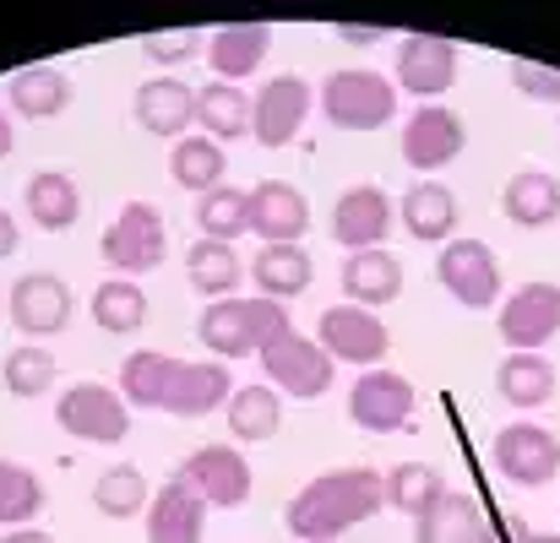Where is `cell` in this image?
Instances as JSON below:
<instances>
[{
	"instance_id": "cell-48",
	"label": "cell",
	"mask_w": 560,
	"mask_h": 543,
	"mask_svg": "<svg viewBox=\"0 0 560 543\" xmlns=\"http://www.w3.org/2000/svg\"><path fill=\"white\" fill-rule=\"evenodd\" d=\"M534 543H560V539H534Z\"/></svg>"
},
{
	"instance_id": "cell-23",
	"label": "cell",
	"mask_w": 560,
	"mask_h": 543,
	"mask_svg": "<svg viewBox=\"0 0 560 543\" xmlns=\"http://www.w3.org/2000/svg\"><path fill=\"white\" fill-rule=\"evenodd\" d=\"M343 294H349V305H360V310L392 305V299L402 294V267H397V256H392V250H354V256L343 261Z\"/></svg>"
},
{
	"instance_id": "cell-10",
	"label": "cell",
	"mask_w": 560,
	"mask_h": 543,
	"mask_svg": "<svg viewBox=\"0 0 560 543\" xmlns=\"http://www.w3.org/2000/svg\"><path fill=\"white\" fill-rule=\"evenodd\" d=\"M305 120H311V82L305 76L283 71L250 98V137L261 147H289Z\"/></svg>"
},
{
	"instance_id": "cell-43",
	"label": "cell",
	"mask_w": 560,
	"mask_h": 543,
	"mask_svg": "<svg viewBox=\"0 0 560 543\" xmlns=\"http://www.w3.org/2000/svg\"><path fill=\"white\" fill-rule=\"evenodd\" d=\"M142 55L159 60V66H180L196 55V27H164V33H148L142 38Z\"/></svg>"
},
{
	"instance_id": "cell-30",
	"label": "cell",
	"mask_w": 560,
	"mask_h": 543,
	"mask_svg": "<svg viewBox=\"0 0 560 543\" xmlns=\"http://www.w3.org/2000/svg\"><path fill=\"white\" fill-rule=\"evenodd\" d=\"M11 104L22 120H55L71 104V76L55 66H27L11 76Z\"/></svg>"
},
{
	"instance_id": "cell-12",
	"label": "cell",
	"mask_w": 560,
	"mask_h": 543,
	"mask_svg": "<svg viewBox=\"0 0 560 543\" xmlns=\"http://www.w3.org/2000/svg\"><path fill=\"white\" fill-rule=\"evenodd\" d=\"M413 386L397 375V369H365L349 391V418L371 435H392V429H408L413 418Z\"/></svg>"
},
{
	"instance_id": "cell-45",
	"label": "cell",
	"mask_w": 560,
	"mask_h": 543,
	"mask_svg": "<svg viewBox=\"0 0 560 543\" xmlns=\"http://www.w3.org/2000/svg\"><path fill=\"white\" fill-rule=\"evenodd\" d=\"M11 250H16V217H11V212H0V261H5Z\"/></svg>"
},
{
	"instance_id": "cell-27",
	"label": "cell",
	"mask_w": 560,
	"mask_h": 543,
	"mask_svg": "<svg viewBox=\"0 0 560 543\" xmlns=\"http://www.w3.org/2000/svg\"><path fill=\"white\" fill-rule=\"evenodd\" d=\"M27 217L38 228H49V234H66L82 217V190H77V180L60 175V169H38L27 180Z\"/></svg>"
},
{
	"instance_id": "cell-15",
	"label": "cell",
	"mask_w": 560,
	"mask_h": 543,
	"mask_svg": "<svg viewBox=\"0 0 560 543\" xmlns=\"http://www.w3.org/2000/svg\"><path fill=\"white\" fill-rule=\"evenodd\" d=\"M457 82V44L441 33H408L397 49V87L413 98H441Z\"/></svg>"
},
{
	"instance_id": "cell-6",
	"label": "cell",
	"mask_w": 560,
	"mask_h": 543,
	"mask_svg": "<svg viewBox=\"0 0 560 543\" xmlns=\"http://www.w3.org/2000/svg\"><path fill=\"white\" fill-rule=\"evenodd\" d=\"M316 338L327 349V359L338 364H360V369H381V359L392 354V332L381 327L375 310H360V305H332L322 310L316 321Z\"/></svg>"
},
{
	"instance_id": "cell-29",
	"label": "cell",
	"mask_w": 560,
	"mask_h": 543,
	"mask_svg": "<svg viewBox=\"0 0 560 543\" xmlns=\"http://www.w3.org/2000/svg\"><path fill=\"white\" fill-rule=\"evenodd\" d=\"M495 391L512 408H545L556 397V364L545 354H506L495 369Z\"/></svg>"
},
{
	"instance_id": "cell-9",
	"label": "cell",
	"mask_w": 560,
	"mask_h": 543,
	"mask_svg": "<svg viewBox=\"0 0 560 543\" xmlns=\"http://www.w3.org/2000/svg\"><path fill=\"white\" fill-rule=\"evenodd\" d=\"M256 359L267 369L272 391L283 386V397H305V402H311V397H322V391L332 386V359H327V349L311 343V338H300V332L267 343Z\"/></svg>"
},
{
	"instance_id": "cell-26",
	"label": "cell",
	"mask_w": 560,
	"mask_h": 543,
	"mask_svg": "<svg viewBox=\"0 0 560 543\" xmlns=\"http://www.w3.org/2000/svg\"><path fill=\"white\" fill-rule=\"evenodd\" d=\"M501 206H506V217H512L517 228H550L560 217V180L545 175V169H523V175L506 180Z\"/></svg>"
},
{
	"instance_id": "cell-22",
	"label": "cell",
	"mask_w": 560,
	"mask_h": 543,
	"mask_svg": "<svg viewBox=\"0 0 560 543\" xmlns=\"http://www.w3.org/2000/svg\"><path fill=\"white\" fill-rule=\"evenodd\" d=\"M190 120H196V93L180 76H153L137 87V126L148 137H186Z\"/></svg>"
},
{
	"instance_id": "cell-4",
	"label": "cell",
	"mask_w": 560,
	"mask_h": 543,
	"mask_svg": "<svg viewBox=\"0 0 560 543\" xmlns=\"http://www.w3.org/2000/svg\"><path fill=\"white\" fill-rule=\"evenodd\" d=\"M55 424L77 440H93V446H115L131 435V402L98 380H77L66 386V397L55 402Z\"/></svg>"
},
{
	"instance_id": "cell-47",
	"label": "cell",
	"mask_w": 560,
	"mask_h": 543,
	"mask_svg": "<svg viewBox=\"0 0 560 543\" xmlns=\"http://www.w3.org/2000/svg\"><path fill=\"white\" fill-rule=\"evenodd\" d=\"M11 142H16V137H11V120L0 115V158H11Z\"/></svg>"
},
{
	"instance_id": "cell-40",
	"label": "cell",
	"mask_w": 560,
	"mask_h": 543,
	"mask_svg": "<svg viewBox=\"0 0 560 543\" xmlns=\"http://www.w3.org/2000/svg\"><path fill=\"white\" fill-rule=\"evenodd\" d=\"M93 506H98L109 522L137 517V511H148V479H142L137 468H109V473H98V484H93Z\"/></svg>"
},
{
	"instance_id": "cell-28",
	"label": "cell",
	"mask_w": 560,
	"mask_h": 543,
	"mask_svg": "<svg viewBox=\"0 0 560 543\" xmlns=\"http://www.w3.org/2000/svg\"><path fill=\"white\" fill-rule=\"evenodd\" d=\"M196 126L212 137V142H234V137H250V98L240 82H207L196 93Z\"/></svg>"
},
{
	"instance_id": "cell-3",
	"label": "cell",
	"mask_w": 560,
	"mask_h": 543,
	"mask_svg": "<svg viewBox=\"0 0 560 543\" xmlns=\"http://www.w3.org/2000/svg\"><path fill=\"white\" fill-rule=\"evenodd\" d=\"M322 109H327V126L338 131H381L392 115H397V87L375 71H332L327 87H322Z\"/></svg>"
},
{
	"instance_id": "cell-20",
	"label": "cell",
	"mask_w": 560,
	"mask_h": 543,
	"mask_svg": "<svg viewBox=\"0 0 560 543\" xmlns=\"http://www.w3.org/2000/svg\"><path fill=\"white\" fill-rule=\"evenodd\" d=\"M267 49H272L267 22H223L207 38V66L218 71V82H234V76H250L267 60Z\"/></svg>"
},
{
	"instance_id": "cell-31",
	"label": "cell",
	"mask_w": 560,
	"mask_h": 543,
	"mask_svg": "<svg viewBox=\"0 0 560 543\" xmlns=\"http://www.w3.org/2000/svg\"><path fill=\"white\" fill-rule=\"evenodd\" d=\"M413 543H485V522H479L474 500L446 489L424 517H413Z\"/></svg>"
},
{
	"instance_id": "cell-36",
	"label": "cell",
	"mask_w": 560,
	"mask_h": 543,
	"mask_svg": "<svg viewBox=\"0 0 560 543\" xmlns=\"http://www.w3.org/2000/svg\"><path fill=\"white\" fill-rule=\"evenodd\" d=\"M186 272L196 294H212V299H229L240 288V256L223 239H196L186 250Z\"/></svg>"
},
{
	"instance_id": "cell-37",
	"label": "cell",
	"mask_w": 560,
	"mask_h": 543,
	"mask_svg": "<svg viewBox=\"0 0 560 543\" xmlns=\"http://www.w3.org/2000/svg\"><path fill=\"white\" fill-rule=\"evenodd\" d=\"M170 169H175V185H186V190H196V196H207V190L223 185V169H229V164H223V147H218L212 137H180Z\"/></svg>"
},
{
	"instance_id": "cell-14",
	"label": "cell",
	"mask_w": 560,
	"mask_h": 543,
	"mask_svg": "<svg viewBox=\"0 0 560 543\" xmlns=\"http://www.w3.org/2000/svg\"><path fill=\"white\" fill-rule=\"evenodd\" d=\"M495 468L523 484V489H539L560 473V440L545 424H506L495 435Z\"/></svg>"
},
{
	"instance_id": "cell-44",
	"label": "cell",
	"mask_w": 560,
	"mask_h": 543,
	"mask_svg": "<svg viewBox=\"0 0 560 543\" xmlns=\"http://www.w3.org/2000/svg\"><path fill=\"white\" fill-rule=\"evenodd\" d=\"M338 33H343V38H349V44H375V38H381V33H386V27H360V22H343V27H338Z\"/></svg>"
},
{
	"instance_id": "cell-18",
	"label": "cell",
	"mask_w": 560,
	"mask_h": 543,
	"mask_svg": "<svg viewBox=\"0 0 560 543\" xmlns=\"http://www.w3.org/2000/svg\"><path fill=\"white\" fill-rule=\"evenodd\" d=\"M386 228H392V196L381 185H354V190L338 196V206H332V239L349 256L354 250H381Z\"/></svg>"
},
{
	"instance_id": "cell-38",
	"label": "cell",
	"mask_w": 560,
	"mask_h": 543,
	"mask_svg": "<svg viewBox=\"0 0 560 543\" xmlns=\"http://www.w3.org/2000/svg\"><path fill=\"white\" fill-rule=\"evenodd\" d=\"M441 495H446V479H441L435 468H424V462H402V468L386 473V506H392V511L424 517Z\"/></svg>"
},
{
	"instance_id": "cell-16",
	"label": "cell",
	"mask_w": 560,
	"mask_h": 543,
	"mask_svg": "<svg viewBox=\"0 0 560 543\" xmlns=\"http://www.w3.org/2000/svg\"><path fill=\"white\" fill-rule=\"evenodd\" d=\"M311 228V201L289 180H261L250 190V234L261 245H300Z\"/></svg>"
},
{
	"instance_id": "cell-11",
	"label": "cell",
	"mask_w": 560,
	"mask_h": 543,
	"mask_svg": "<svg viewBox=\"0 0 560 543\" xmlns=\"http://www.w3.org/2000/svg\"><path fill=\"white\" fill-rule=\"evenodd\" d=\"M556 332H560V283H523L501 305V343H512V354H539Z\"/></svg>"
},
{
	"instance_id": "cell-32",
	"label": "cell",
	"mask_w": 560,
	"mask_h": 543,
	"mask_svg": "<svg viewBox=\"0 0 560 543\" xmlns=\"http://www.w3.org/2000/svg\"><path fill=\"white\" fill-rule=\"evenodd\" d=\"M93 321L109 332V338H131L148 327V294L131 283V278H104L93 288Z\"/></svg>"
},
{
	"instance_id": "cell-33",
	"label": "cell",
	"mask_w": 560,
	"mask_h": 543,
	"mask_svg": "<svg viewBox=\"0 0 560 543\" xmlns=\"http://www.w3.org/2000/svg\"><path fill=\"white\" fill-rule=\"evenodd\" d=\"M229 429H234V440L240 446H256V440H272L278 435V424H283V402H278V391L272 386H240L234 397H229Z\"/></svg>"
},
{
	"instance_id": "cell-19",
	"label": "cell",
	"mask_w": 560,
	"mask_h": 543,
	"mask_svg": "<svg viewBox=\"0 0 560 543\" xmlns=\"http://www.w3.org/2000/svg\"><path fill=\"white\" fill-rule=\"evenodd\" d=\"M229 397H234V380H229V369L218 359H207V364L180 359L175 380H170V397H164V413H175V418H207V413L229 408Z\"/></svg>"
},
{
	"instance_id": "cell-2",
	"label": "cell",
	"mask_w": 560,
	"mask_h": 543,
	"mask_svg": "<svg viewBox=\"0 0 560 543\" xmlns=\"http://www.w3.org/2000/svg\"><path fill=\"white\" fill-rule=\"evenodd\" d=\"M289 332H294L289 310L278 299H261V294H250V299H212L201 310V343L218 359H250V354H261L267 343H278Z\"/></svg>"
},
{
	"instance_id": "cell-24",
	"label": "cell",
	"mask_w": 560,
	"mask_h": 543,
	"mask_svg": "<svg viewBox=\"0 0 560 543\" xmlns=\"http://www.w3.org/2000/svg\"><path fill=\"white\" fill-rule=\"evenodd\" d=\"M402 228L413 234V239H424V245H446L452 239V228H457V196L446 190L441 180H424V185H413L402 201Z\"/></svg>"
},
{
	"instance_id": "cell-41",
	"label": "cell",
	"mask_w": 560,
	"mask_h": 543,
	"mask_svg": "<svg viewBox=\"0 0 560 543\" xmlns=\"http://www.w3.org/2000/svg\"><path fill=\"white\" fill-rule=\"evenodd\" d=\"M55 354L49 349H38V343H22V349H11L5 354V391L11 397H44L49 386H55Z\"/></svg>"
},
{
	"instance_id": "cell-1",
	"label": "cell",
	"mask_w": 560,
	"mask_h": 543,
	"mask_svg": "<svg viewBox=\"0 0 560 543\" xmlns=\"http://www.w3.org/2000/svg\"><path fill=\"white\" fill-rule=\"evenodd\" d=\"M381 506H386V479L375 468H338V473L311 479L289 500L283 522H289V533L300 543H338L343 533H354L365 517H375Z\"/></svg>"
},
{
	"instance_id": "cell-46",
	"label": "cell",
	"mask_w": 560,
	"mask_h": 543,
	"mask_svg": "<svg viewBox=\"0 0 560 543\" xmlns=\"http://www.w3.org/2000/svg\"><path fill=\"white\" fill-rule=\"evenodd\" d=\"M0 543H55L44 528H5V539Z\"/></svg>"
},
{
	"instance_id": "cell-17",
	"label": "cell",
	"mask_w": 560,
	"mask_h": 543,
	"mask_svg": "<svg viewBox=\"0 0 560 543\" xmlns=\"http://www.w3.org/2000/svg\"><path fill=\"white\" fill-rule=\"evenodd\" d=\"M11 321L27 338H55L71 321V288L55 272H27L11 283Z\"/></svg>"
},
{
	"instance_id": "cell-21",
	"label": "cell",
	"mask_w": 560,
	"mask_h": 543,
	"mask_svg": "<svg viewBox=\"0 0 560 543\" xmlns=\"http://www.w3.org/2000/svg\"><path fill=\"white\" fill-rule=\"evenodd\" d=\"M207 533V500L170 479L159 495H153V511H148V543H201Z\"/></svg>"
},
{
	"instance_id": "cell-13",
	"label": "cell",
	"mask_w": 560,
	"mask_h": 543,
	"mask_svg": "<svg viewBox=\"0 0 560 543\" xmlns=\"http://www.w3.org/2000/svg\"><path fill=\"white\" fill-rule=\"evenodd\" d=\"M463 147H468V126L446 104H424V109H413V120H402V158H408V169H446Z\"/></svg>"
},
{
	"instance_id": "cell-7",
	"label": "cell",
	"mask_w": 560,
	"mask_h": 543,
	"mask_svg": "<svg viewBox=\"0 0 560 543\" xmlns=\"http://www.w3.org/2000/svg\"><path fill=\"white\" fill-rule=\"evenodd\" d=\"M435 278L468 310H490L501 294V267L485 239H446V250L435 256Z\"/></svg>"
},
{
	"instance_id": "cell-25",
	"label": "cell",
	"mask_w": 560,
	"mask_h": 543,
	"mask_svg": "<svg viewBox=\"0 0 560 543\" xmlns=\"http://www.w3.org/2000/svg\"><path fill=\"white\" fill-rule=\"evenodd\" d=\"M250 278H256L261 299H278V305H289L294 294H305V288H311L316 267H311V256H305L300 245H267V250H256V261H250Z\"/></svg>"
},
{
	"instance_id": "cell-35",
	"label": "cell",
	"mask_w": 560,
	"mask_h": 543,
	"mask_svg": "<svg viewBox=\"0 0 560 543\" xmlns=\"http://www.w3.org/2000/svg\"><path fill=\"white\" fill-rule=\"evenodd\" d=\"M196 228H201V239H223V245L250 234V190H240V185L207 190L196 201Z\"/></svg>"
},
{
	"instance_id": "cell-42",
	"label": "cell",
	"mask_w": 560,
	"mask_h": 543,
	"mask_svg": "<svg viewBox=\"0 0 560 543\" xmlns=\"http://www.w3.org/2000/svg\"><path fill=\"white\" fill-rule=\"evenodd\" d=\"M512 87H517L523 98L560 104V66H545V60H512Z\"/></svg>"
},
{
	"instance_id": "cell-34",
	"label": "cell",
	"mask_w": 560,
	"mask_h": 543,
	"mask_svg": "<svg viewBox=\"0 0 560 543\" xmlns=\"http://www.w3.org/2000/svg\"><path fill=\"white\" fill-rule=\"evenodd\" d=\"M175 369H180V359H175V354H153V349H137L131 359L120 364V397H126L131 408H164Z\"/></svg>"
},
{
	"instance_id": "cell-5",
	"label": "cell",
	"mask_w": 560,
	"mask_h": 543,
	"mask_svg": "<svg viewBox=\"0 0 560 543\" xmlns=\"http://www.w3.org/2000/svg\"><path fill=\"white\" fill-rule=\"evenodd\" d=\"M104 261L120 272V278H137V272H153L164 261V212L153 201H126L120 217L104 228Z\"/></svg>"
},
{
	"instance_id": "cell-39",
	"label": "cell",
	"mask_w": 560,
	"mask_h": 543,
	"mask_svg": "<svg viewBox=\"0 0 560 543\" xmlns=\"http://www.w3.org/2000/svg\"><path fill=\"white\" fill-rule=\"evenodd\" d=\"M38 511H44V484L0 457V528H27Z\"/></svg>"
},
{
	"instance_id": "cell-8",
	"label": "cell",
	"mask_w": 560,
	"mask_h": 543,
	"mask_svg": "<svg viewBox=\"0 0 560 543\" xmlns=\"http://www.w3.org/2000/svg\"><path fill=\"white\" fill-rule=\"evenodd\" d=\"M175 479L190 484V489H196L207 506H218V511H234V506L250 500V462H245L234 446H196L186 462H180Z\"/></svg>"
}]
</instances>
